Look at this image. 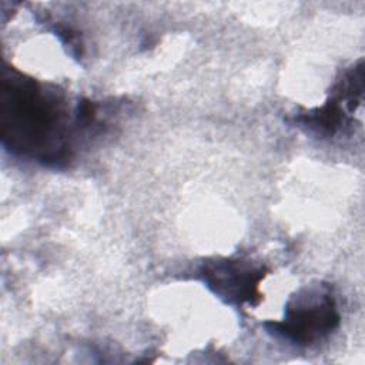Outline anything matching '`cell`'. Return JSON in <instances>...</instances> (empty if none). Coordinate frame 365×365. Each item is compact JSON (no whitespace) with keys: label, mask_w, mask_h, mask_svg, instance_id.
Listing matches in <instances>:
<instances>
[{"label":"cell","mask_w":365,"mask_h":365,"mask_svg":"<svg viewBox=\"0 0 365 365\" xmlns=\"http://www.w3.org/2000/svg\"><path fill=\"white\" fill-rule=\"evenodd\" d=\"M64 100L17 73L3 74L1 135L14 153L58 165L70 157Z\"/></svg>","instance_id":"1"},{"label":"cell","mask_w":365,"mask_h":365,"mask_svg":"<svg viewBox=\"0 0 365 365\" xmlns=\"http://www.w3.org/2000/svg\"><path fill=\"white\" fill-rule=\"evenodd\" d=\"M339 324V314L334 297L328 291L307 289L294 297L281 322L267 324L274 332L295 345L308 346L334 331Z\"/></svg>","instance_id":"2"},{"label":"cell","mask_w":365,"mask_h":365,"mask_svg":"<svg viewBox=\"0 0 365 365\" xmlns=\"http://www.w3.org/2000/svg\"><path fill=\"white\" fill-rule=\"evenodd\" d=\"M205 284L227 302H251L257 295V287L264 277L261 268L245 261H218L204 267Z\"/></svg>","instance_id":"3"}]
</instances>
